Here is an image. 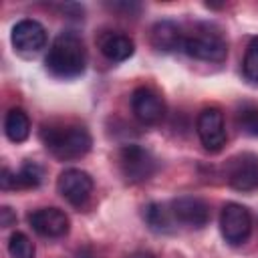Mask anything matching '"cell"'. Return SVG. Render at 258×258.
I'll return each mask as SVG.
<instances>
[{
    "label": "cell",
    "instance_id": "9a60e30c",
    "mask_svg": "<svg viewBox=\"0 0 258 258\" xmlns=\"http://www.w3.org/2000/svg\"><path fill=\"white\" fill-rule=\"evenodd\" d=\"M4 133L14 143L26 141L28 135H30V119H28V115L22 109H16V107L10 109L6 113V119H4Z\"/></svg>",
    "mask_w": 258,
    "mask_h": 258
},
{
    "label": "cell",
    "instance_id": "8992f818",
    "mask_svg": "<svg viewBox=\"0 0 258 258\" xmlns=\"http://www.w3.org/2000/svg\"><path fill=\"white\" fill-rule=\"evenodd\" d=\"M226 179L238 191L258 189V155L244 151L228 159Z\"/></svg>",
    "mask_w": 258,
    "mask_h": 258
},
{
    "label": "cell",
    "instance_id": "7a4b0ae2",
    "mask_svg": "<svg viewBox=\"0 0 258 258\" xmlns=\"http://www.w3.org/2000/svg\"><path fill=\"white\" fill-rule=\"evenodd\" d=\"M40 139L46 149L62 161L87 155L93 145L91 133L81 125H44Z\"/></svg>",
    "mask_w": 258,
    "mask_h": 258
},
{
    "label": "cell",
    "instance_id": "7402d4cb",
    "mask_svg": "<svg viewBox=\"0 0 258 258\" xmlns=\"http://www.w3.org/2000/svg\"><path fill=\"white\" fill-rule=\"evenodd\" d=\"M16 222V214L8 208V206H4L2 210H0V226L2 228H8V226H12Z\"/></svg>",
    "mask_w": 258,
    "mask_h": 258
},
{
    "label": "cell",
    "instance_id": "e0dca14e",
    "mask_svg": "<svg viewBox=\"0 0 258 258\" xmlns=\"http://www.w3.org/2000/svg\"><path fill=\"white\" fill-rule=\"evenodd\" d=\"M236 123L240 131L246 135L258 137V105L254 103H242V107L236 113Z\"/></svg>",
    "mask_w": 258,
    "mask_h": 258
},
{
    "label": "cell",
    "instance_id": "9c48e42d",
    "mask_svg": "<svg viewBox=\"0 0 258 258\" xmlns=\"http://www.w3.org/2000/svg\"><path fill=\"white\" fill-rule=\"evenodd\" d=\"M131 111L143 125H155L165 115V103L161 95L149 87H139L131 95Z\"/></svg>",
    "mask_w": 258,
    "mask_h": 258
},
{
    "label": "cell",
    "instance_id": "d6986e66",
    "mask_svg": "<svg viewBox=\"0 0 258 258\" xmlns=\"http://www.w3.org/2000/svg\"><path fill=\"white\" fill-rule=\"evenodd\" d=\"M8 252L12 258H34V244L32 240L22 234V232H14L10 236V242H8Z\"/></svg>",
    "mask_w": 258,
    "mask_h": 258
},
{
    "label": "cell",
    "instance_id": "277c9868",
    "mask_svg": "<svg viewBox=\"0 0 258 258\" xmlns=\"http://www.w3.org/2000/svg\"><path fill=\"white\" fill-rule=\"evenodd\" d=\"M183 50L185 54L200 58V60H210V62H220L228 54V44L218 32H210L208 28H200L191 32L187 38H183Z\"/></svg>",
    "mask_w": 258,
    "mask_h": 258
},
{
    "label": "cell",
    "instance_id": "ac0fdd59",
    "mask_svg": "<svg viewBox=\"0 0 258 258\" xmlns=\"http://www.w3.org/2000/svg\"><path fill=\"white\" fill-rule=\"evenodd\" d=\"M171 218H173V214L169 216V212L163 204H149L145 208V222L155 232H167L171 226Z\"/></svg>",
    "mask_w": 258,
    "mask_h": 258
},
{
    "label": "cell",
    "instance_id": "5bb4252c",
    "mask_svg": "<svg viewBox=\"0 0 258 258\" xmlns=\"http://www.w3.org/2000/svg\"><path fill=\"white\" fill-rule=\"evenodd\" d=\"M151 44L157 50H175L183 44L181 28L171 20H159L151 26Z\"/></svg>",
    "mask_w": 258,
    "mask_h": 258
},
{
    "label": "cell",
    "instance_id": "603a6c76",
    "mask_svg": "<svg viewBox=\"0 0 258 258\" xmlns=\"http://www.w3.org/2000/svg\"><path fill=\"white\" fill-rule=\"evenodd\" d=\"M129 258H155V256H153L151 252H143V250H141V252H133Z\"/></svg>",
    "mask_w": 258,
    "mask_h": 258
},
{
    "label": "cell",
    "instance_id": "2e32d148",
    "mask_svg": "<svg viewBox=\"0 0 258 258\" xmlns=\"http://www.w3.org/2000/svg\"><path fill=\"white\" fill-rule=\"evenodd\" d=\"M44 177V171L38 163L34 161H26L18 171H16V189H30L40 185Z\"/></svg>",
    "mask_w": 258,
    "mask_h": 258
},
{
    "label": "cell",
    "instance_id": "5b68a950",
    "mask_svg": "<svg viewBox=\"0 0 258 258\" xmlns=\"http://www.w3.org/2000/svg\"><path fill=\"white\" fill-rule=\"evenodd\" d=\"M220 230L228 244H232V246L244 244L252 232V216H250L248 208H244L242 204H236V202L226 204L220 214Z\"/></svg>",
    "mask_w": 258,
    "mask_h": 258
},
{
    "label": "cell",
    "instance_id": "6da1fadb",
    "mask_svg": "<svg viewBox=\"0 0 258 258\" xmlns=\"http://www.w3.org/2000/svg\"><path fill=\"white\" fill-rule=\"evenodd\" d=\"M87 64V50L79 34L67 30L60 32L46 54V69L58 79H75L83 75Z\"/></svg>",
    "mask_w": 258,
    "mask_h": 258
},
{
    "label": "cell",
    "instance_id": "ba28073f",
    "mask_svg": "<svg viewBox=\"0 0 258 258\" xmlns=\"http://www.w3.org/2000/svg\"><path fill=\"white\" fill-rule=\"evenodd\" d=\"M58 194L71 204V206H83L93 191V177L77 167L64 169L56 179Z\"/></svg>",
    "mask_w": 258,
    "mask_h": 258
},
{
    "label": "cell",
    "instance_id": "3957f363",
    "mask_svg": "<svg viewBox=\"0 0 258 258\" xmlns=\"http://www.w3.org/2000/svg\"><path fill=\"white\" fill-rule=\"evenodd\" d=\"M119 167L129 183H139L155 173L157 161L149 149L141 145H125L119 151Z\"/></svg>",
    "mask_w": 258,
    "mask_h": 258
},
{
    "label": "cell",
    "instance_id": "7c38bea8",
    "mask_svg": "<svg viewBox=\"0 0 258 258\" xmlns=\"http://www.w3.org/2000/svg\"><path fill=\"white\" fill-rule=\"evenodd\" d=\"M12 44L22 52H38L46 44V30L38 20L24 18L12 28Z\"/></svg>",
    "mask_w": 258,
    "mask_h": 258
},
{
    "label": "cell",
    "instance_id": "ffe728a7",
    "mask_svg": "<svg viewBox=\"0 0 258 258\" xmlns=\"http://www.w3.org/2000/svg\"><path fill=\"white\" fill-rule=\"evenodd\" d=\"M242 71L244 77L250 83H258V36H254L246 48L244 54V62H242Z\"/></svg>",
    "mask_w": 258,
    "mask_h": 258
},
{
    "label": "cell",
    "instance_id": "44dd1931",
    "mask_svg": "<svg viewBox=\"0 0 258 258\" xmlns=\"http://www.w3.org/2000/svg\"><path fill=\"white\" fill-rule=\"evenodd\" d=\"M0 187L2 189H16V173L10 171L8 167H4L0 173Z\"/></svg>",
    "mask_w": 258,
    "mask_h": 258
},
{
    "label": "cell",
    "instance_id": "52a82bcc",
    "mask_svg": "<svg viewBox=\"0 0 258 258\" xmlns=\"http://www.w3.org/2000/svg\"><path fill=\"white\" fill-rule=\"evenodd\" d=\"M198 135L202 145L208 151H220L226 145V125H224V115L218 107H208L198 115V123H196Z\"/></svg>",
    "mask_w": 258,
    "mask_h": 258
},
{
    "label": "cell",
    "instance_id": "30bf717a",
    "mask_svg": "<svg viewBox=\"0 0 258 258\" xmlns=\"http://www.w3.org/2000/svg\"><path fill=\"white\" fill-rule=\"evenodd\" d=\"M171 214L177 222L189 228H202L210 220V206L196 196H181L171 202Z\"/></svg>",
    "mask_w": 258,
    "mask_h": 258
},
{
    "label": "cell",
    "instance_id": "4fadbf2b",
    "mask_svg": "<svg viewBox=\"0 0 258 258\" xmlns=\"http://www.w3.org/2000/svg\"><path fill=\"white\" fill-rule=\"evenodd\" d=\"M99 48L109 60H115V62L127 60L135 52L133 40L127 34H121V32H105L99 38Z\"/></svg>",
    "mask_w": 258,
    "mask_h": 258
},
{
    "label": "cell",
    "instance_id": "8fae6325",
    "mask_svg": "<svg viewBox=\"0 0 258 258\" xmlns=\"http://www.w3.org/2000/svg\"><path fill=\"white\" fill-rule=\"evenodd\" d=\"M28 222L44 238H60L69 232V216L58 208H40L28 216Z\"/></svg>",
    "mask_w": 258,
    "mask_h": 258
}]
</instances>
